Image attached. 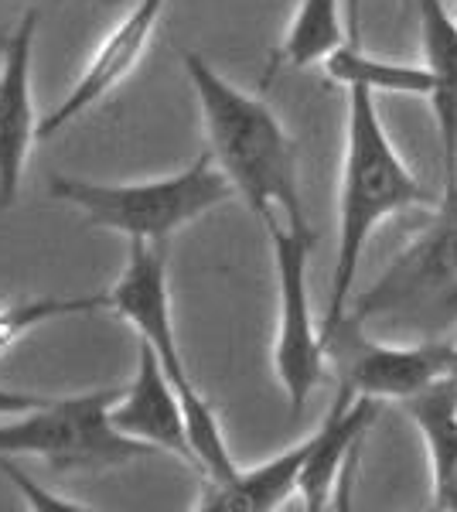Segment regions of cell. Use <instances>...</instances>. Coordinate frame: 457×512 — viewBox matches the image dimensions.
<instances>
[{"label": "cell", "mask_w": 457, "mask_h": 512, "mask_svg": "<svg viewBox=\"0 0 457 512\" xmlns=\"http://www.w3.org/2000/svg\"><path fill=\"white\" fill-rule=\"evenodd\" d=\"M185 76L195 89L209 151L229 178L239 202L263 226L301 222V181H297V147L267 99L229 82L198 52H185Z\"/></svg>", "instance_id": "cell-1"}, {"label": "cell", "mask_w": 457, "mask_h": 512, "mask_svg": "<svg viewBox=\"0 0 457 512\" xmlns=\"http://www.w3.org/2000/svg\"><path fill=\"white\" fill-rule=\"evenodd\" d=\"M106 311L123 318L137 332V342H147L157 352L161 366L168 369L174 390L185 410L188 441L195 454V468L209 482H229L239 472L232 461L226 434L219 427L209 396L188 376L185 355L178 349L171 315V287H168V243L157 239H127V263H123L116 284L106 291Z\"/></svg>", "instance_id": "cell-3"}, {"label": "cell", "mask_w": 457, "mask_h": 512, "mask_svg": "<svg viewBox=\"0 0 457 512\" xmlns=\"http://www.w3.org/2000/svg\"><path fill=\"white\" fill-rule=\"evenodd\" d=\"M106 294H86V297H38V301H21L0 308V355L21 342L31 328L45 325L55 318L89 315V311H103Z\"/></svg>", "instance_id": "cell-18"}, {"label": "cell", "mask_w": 457, "mask_h": 512, "mask_svg": "<svg viewBox=\"0 0 457 512\" xmlns=\"http://www.w3.org/2000/svg\"><path fill=\"white\" fill-rule=\"evenodd\" d=\"M427 188L410 171L403 154L396 151L389 130L379 120L376 93L362 86H348L345 117V154L342 185H338V250L331 270V297L324 311V342L342 328L352 304V287L359 277L365 246L372 233L396 212L430 205Z\"/></svg>", "instance_id": "cell-2"}, {"label": "cell", "mask_w": 457, "mask_h": 512, "mask_svg": "<svg viewBox=\"0 0 457 512\" xmlns=\"http://www.w3.org/2000/svg\"><path fill=\"white\" fill-rule=\"evenodd\" d=\"M113 390L62 396L0 424V458H41L58 472L110 468L154 454L110 424Z\"/></svg>", "instance_id": "cell-6"}, {"label": "cell", "mask_w": 457, "mask_h": 512, "mask_svg": "<svg viewBox=\"0 0 457 512\" xmlns=\"http://www.w3.org/2000/svg\"><path fill=\"white\" fill-rule=\"evenodd\" d=\"M52 195L76 205L93 226L110 229L127 239H157L168 243L178 229L202 219L205 212L236 198L229 178L215 164L212 151L198 154L188 168L154 181H86L52 178Z\"/></svg>", "instance_id": "cell-5"}, {"label": "cell", "mask_w": 457, "mask_h": 512, "mask_svg": "<svg viewBox=\"0 0 457 512\" xmlns=\"http://www.w3.org/2000/svg\"><path fill=\"white\" fill-rule=\"evenodd\" d=\"M359 11L352 4V31L335 52L328 55L321 65L328 72L331 82L338 86H362L369 93H393V96H413V99H430L434 96V79H430L427 65L417 62H393V59H379V55H369L359 45Z\"/></svg>", "instance_id": "cell-16"}, {"label": "cell", "mask_w": 457, "mask_h": 512, "mask_svg": "<svg viewBox=\"0 0 457 512\" xmlns=\"http://www.w3.org/2000/svg\"><path fill=\"white\" fill-rule=\"evenodd\" d=\"M168 7V0H137L127 14L110 28V35L99 41L93 59L86 62L76 86L65 93L62 103L55 106L48 117L38 123V140L58 134L62 127H69L72 120H79L86 110H93L99 99H106L120 86L123 79L134 76V69L144 62L147 48L157 35V24Z\"/></svg>", "instance_id": "cell-9"}, {"label": "cell", "mask_w": 457, "mask_h": 512, "mask_svg": "<svg viewBox=\"0 0 457 512\" xmlns=\"http://www.w3.org/2000/svg\"><path fill=\"white\" fill-rule=\"evenodd\" d=\"M403 407L430 454V506L457 512V383L440 379Z\"/></svg>", "instance_id": "cell-15"}, {"label": "cell", "mask_w": 457, "mask_h": 512, "mask_svg": "<svg viewBox=\"0 0 457 512\" xmlns=\"http://www.w3.org/2000/svg\"><path fill=\"white\" fill-rule=\"evenodd\" d=\"M0 472L11 485H18V492L28 499L31 509H52V512H86L89 506H79L72 499H62V495H52L45 485H38L31 475H24L18 468V458H0Z\"/></svg>", "instance_id": "cell-19"}, {"label": "cell", "mask_w": 457, "mask_h": 512, "mask_svg": "<svg viewBox=\"0 0 457 512\" xmlns=\"http://www.w3.org/2000/svg\"><path fill=\"white\" fill-rule=\"evenodd\" d=\"M110 424L123 437L151 444L154 451H171V454H178L181 461L195 465L185 410H181V396L174 390L168 369L161 366L157 352L147 342H137L134 379H130L127 390L113 396Z\"/></svg>", "instance_id": "cell-11"}, {"label": "cell", "mask_w": 457, "mask_h": 512, "mask_svg": "<svg viewBox=\"0 0 457 512\" xmlns=\"http://www.w3.org/2000/svg\"><path fill=\"white\" fill-rule=\"evenodd\" d=\"M277 270V335H273V373L294 414H301L318 390L328 359V342L311 308V222H273L267 226Z\"/></svg>", "instance_id": "cell-7"}, {"label": "cell", "mask_w": 457, "mask_h": 512, "mask_svg": "<svg viewBox=\"0 0 457 512\" xmlns=\"http://www.w3.org/2000/svg\"><path fill=\"white\" fill-rule=\"evenodd\" d=\"M328 349L342 359V386L355 396L406 403L430 390L451 369V338H410V342H379L342 325L331 335Z\"/></svg>", "instance_id": "cell-8"}, {"label": "cell", "mask_w": 457, "mask_h": 512, "mask_svg": "<svg viewBox=\"0 0 457 512\" xmlns=\"http://www.w3.org/2000/svg\"><path fill=\"white\" fill-rule=\"evenodd\" d=\"M423 65L434 79L430 106L437 113L444 181L457 178V14L447 0H417Z\"/></svg>", "instance_id": "cell-14"}, {"label": "cell", "mask_w": 457, "mask_h": 512, "mask_svg": "<svg viewBox=\"0 0 457 512\" xmlns=\"http://www.w3.org/2000/svg\"><path fill=\"white\" fill-rule=\"evenodd\" d=\"M0 45H4V38H0Z\"/></svg>", "instance_id": "cell-22"}, {"label": "cell", "mask_w": 457, "mask_h": 512, "mask_svg": "<svg viewBox=\"0 0 457 512\" xmlns=\"http://www.w3.org/2000/svg\"><path fill=\"white\" fill-rule=\"evenodd\" d=\"M379 414V400L372 396H355L345 386L338 390L331 410L324 414L318 431L311 434V454H307L304 478H301V499L304 509L321 512L331 506V495H335L338 475L348 461L359 451V441L365 437Z\"/></svg>", "instance_id": "cell-12"}, {"label": "cell", "mask_w": 457, "mask_h": 512, "mask_svg": "<svg viewBox=\"0 0 457 512\" xmlns=\"http://www.w3.org/2000/svg\"><path fill=\"white\" fill-rule=\"evenodd\" d=\"M447 379H454V383H457V342L451 349V369H447Z\"/></svg>", "instance_id": "cell-21"}, {"label": "cell", "mask_w": 457, "mask_h": 512, "mask_svg": "<svg viewBox=\"0 0 457 512\" xmlns=\"http://www.w3.org/2000/svg\"><path fill=\"white\" fill-rule=\"evenodd\" d=\"M342 325H386L410 338H447L457 325V178L444 181L434 219L348 304Z\"/></svg>", "instance_id": "cell-4"}, {"label": "cell", "mask_w": 457, "mask_h": 512, "mask_svg": "<svg viewBox=\"0 0 457 512\" xmlns=\"http://www.w3.org/2000/svg\"><path fill=\"white\" fill-rule=\"evenodd\" d=\"M45 403H52V396L28 393V390H4V386H0V417L28 414V410L45 407Z\"/></svg>", "instance_id": "cell-20"}, {"label": "cell", "mask_w": 457, "mask_h": 512, "mask_svg": "<svg viewBox=\"0 0 457 512\" xmlns=\"http://www.w3.org/2000/svg\"><path fill=\"white\" fill-rule=\"evenodd\" d=\"M38 11H28L0 45V209H11L21 195L24 168L38 140V110L31 96Z\"/></svg>", "instance_id": "cell-10"}, {"label": "cell", "mask_w": 457, "mask_h": 512, "mask_svg": "<svg viewBox=\"0 0 457 512\" xmlns=\"http://www.w3.org/2000/svg\"><path fill=\"white\" fill-rule=\"evenodd\" d=\"M307 454H311V434L297 441L294 448L273 454L253 468H239L229 482H209L198 495L195 509L202 512H273L280 509L290 495L301 492V478Z\"/></svg>", "instance_id": "cell-13"}, {"label": "cell", "mask_w": 457, "mask_h": 512, "mask_svg": "<svg viewBox=\"0 0 457 512\" xmlns=\"http://www.w3.org/2000/svg\"><path fill=\"white\" fill-rule=\"evenodd\" d=\"M348 38L342 21V0H301L294 11V21L287 24V35L277 48V65H290V69H307L318 65L335 52Z\"/></svg>", "instance_id": "cell-17"}]
</instances>
